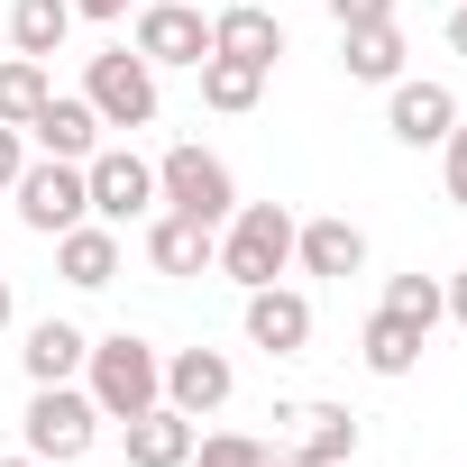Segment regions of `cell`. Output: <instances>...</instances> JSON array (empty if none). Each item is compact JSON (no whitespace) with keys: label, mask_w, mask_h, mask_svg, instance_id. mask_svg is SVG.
<instances>
[{"label":"cell","mask_w":467,"mask_h":467,"mask_svg":"<svg viewBox=\"0 0 467 467\" xmlns=\"http://www.w3.org/2000/svg\"><path fill=\"white\" fill-rule=\"evenodd\" d=\"M239 294H257V285H285L294 275V211L285 202H239L220 220V257H211Z\"/></svg>","instance_id":"1"},{"label":"cell","mask_w":467,"mask_h":467,"mask_svg":"<svg viewBox=\"0 0 467 467\" xmlns=\"http://www.w3.org/2000/svg\"><path fill=\"white\" fill-rule=\"evenodd\" d=\"M83 385H92L101 421H138L147 403H165V348H156V339H138V330H110V339H92Z\"/></svg>","instance_id":"2"},{"label":"cell","mask_w":467,"mask_h":467,"mask_svg":"<svg viewBox=\"0 0 467 467\" xmlns=\"http://www.w3.org/2000/svg\"><path fill=\"white\" fill-rule=\"evenodd\" d=\"M28 458H56V467H74L92 440H101V403H92V385L74 376V385H37L28 394Z\"/></svg>","instance_id":"3"},{"label":"cell","mask_w":467,"mask_h":467,"mask_svg":"<svg viewBox=\"0 0 467 467\" xmlns=\"http://www.w3.org/2000/svg\"><path fill=\"white\" fill-rule=\"evenodd\" d=\"M10 202H19V229H37V239H65L74 220H92V183L65 156H28L19 183H10Z\"/></svg>","instance_id":"4"},{"label":"cell","mask_w":467,"mask_h":467,"mask_svg":"<svg viewBox=\"0 0 467 467\" xmlns=\"http://www.w3.org/2000/svg\"><path fill=\"white\" fill-rule=\"evenodd\" d=\"M156 202L220 229L229 211H239V183H229V165H220L211 147H165V156H156Z\"/></svg>","instance_id":"5"},{"label":"cell","mask_w":467,"mask_h":467,"mask_svg":"<svg viewBox=\"0 0 467 467\" xmlns=\"http://www.w3.org/2000/svg\"><path fill=\"white\" fill-rule=\"evenodd\" d=\"M83 101L101 110V129H147L156 119V65L138 47H110L83 65Z\"/></svg>","instance_id":"6"},{"label":"cell","mask_w":467,"mask_h":467,"mask_svg":"<svg viewBox=\"0 0 467 467\" xmlns=\"http://www.w3.org/2000/svg\"><path fill=\"white\" fill-rule=\"evenodd\" d=\"M83 183H92V220H110V229L165 211V202H156V165H147L138 147H92V156H83Z\"/></svg>","instance_id":"7"},{"label":"cell","mask_w":467,"mask_h":467,"mask_svg":"<svg viewBox=\"0 0 467 467\" xmlns=\"http://www.w3.org/2000/svg\"><path fill=\"white\" fill-rule=\"evenodd\" d=\"M156 74L165 65H202L211 56V10L202 0H138V37H129Z\"/></svg>","instance_id":"8"},{"label":"cell","mask_w":467,"mask_h":467,"mask_svg":"<svg viewBox=\"0 0 467 467\" xmlns=\"http://www.w3.org/2000/svg\"><path fill=\"white\" fill-rule=\"evenodd\" d=\"M385 129H394L403 147H440V138L458 129V92L431 83V74H394V83H385Z\"/></svg>","instance_id":"9"},{"label":"cell","mask_w":467,"mask_h":467,"mask_svg":"<svg viewBox=\"0 0 467 467\" xmlns=\"http://www.w3.org/2000/svg\"><path fill=\"white\" fill-rule=\"evenodd\" d=\"M275 421H294V467H358V440H367V421L348 412V403H294V412H275Z\"/></svg>","instance_id":"10"},{"label":"cell","mask_w":467,"mask_h":467,"mask_svg":"<svg viewBox=\"0 0 467 467\" xmlns=\"http://www.w3.org/2000/svg\"><path fill=\"white\" fill-rule=\"evenodd\" d=\"M229 394H239V367H229L220 348H174V358H165V403H174V412L211 421Z\"/></svg>","instance_id":"11"},{"label":"cell","mask_w":467,"mask_h":467,"mask_svg":"<svg viewBox=\"0 0 467 467\" xmlns=\"http://www.w3.org/2000/svg\"><path fill=\"white\" fill-rule=\"evenodd\" d=\"M248 348H266V358H303V348H312V294H294V285H257V294H248Z\"/></svg>","instance_id":"12"},{"label":"cell","mask_w":467,"mask_h":467,"mask_svg":"<svg viewBox=\"0 0 467 467\" xmlns=\"http://www.w3.org/2000/svg\"><path fill=\"white\" fill-rule=\"evenodd\" d=\"M211 56H239V65L275 74V56H285V10H257V0L211 10Z\"/></svg>","instance_id":"13"},{"label":"cell","mask_w":467,"mask_h":467,"mask_svg":"<svg viewBox=\"0 0 467 467\" xmlns=\"http://www.w3.org/2000/svg\"><path fill=\"white\" fill-rule=\"evenodd\" d=\"M294 266L321 275V285L367 275V229H358V220H294Z\"/></svg>","instance_id":"14"},{"label":"cell","mask_w":467,"mask_h":467,"mask_svg":"<svg viewBox=\"0 0 467 467\" xmlns=\"http://www.w3.org/2000/svg\"><path fill=\"white\" fill-rule=\"evenodd\" d=\"M28 147H37V156L83 165V156L101 147V110H92L83 92H47V101H37V119H28Z\"/></svg>","instance_id":"15"},{"label":"cell","mask_w":467,"mask_h":467,"mask_svg":"<svg viewBox=\"0 0 467 467\" xmlns=\"http://www.w3.org/2000/svg\"><path fill=\"white\" fill-rule=\"evenodd\" d=\"M119 440H129V467H192L202 421H192V412H174V403H147L138 421H119Z\"/></svg>","instance_id":"16"},{"label":"cell","mask_w":467,"mask_h":467,"mask_svg":"<svg viewBox=\"0 0 467 467\" xmlns=\"http://www.w3.org/2000/svg\"><path fill=\"white\" fill-rule=\"evenodd\" d=\"M211 257H220V229H211V220L147 211V266H156V275H202Z\"/></svg>","instance_id":"17"},{"label":"cell","mask_w":467,"mask_h":467,"mask_svg":"<svg viewBox=\"0 0 467 467\" xmlns=\"http://www.w3.org/2000/svg\"><path fill=\"white\" fill-rule=\"evenodd\" d=\"M56 275H65L74 294H101V285L119 275V229H110V220H74L65 239H56Z\"/></svg>","instance_id":"18"},{"label":"cell","mask_w":467,"mask_h":467,"mask_svg":"<svg viewBox=\"0 0 467 467\" xmlns=\"http://www.w3.org/2000/svg\"><path fill=\"white\" fill-rule=\"evenodd\" d=\"M83 358H92V339H83L74 321H37V330H28V348H19L28 385H74V376H83Z\"/></svg>","instance_id":"19"},{"label":"cell","mask_w":467,"mask_h":467,"mask_svg":"<svg viewBox=\"0 0 467 467\" xmlns=\"http://www.w3.org/2000/svg\"><path fill=\"white\" fill-rule=\"evenodd\" d=\"M339 65H348V83H394V74H403V28H394V19L339 28Z\"/></svg>","instance_id":"20"},{"label":"cell","mask_w":467,"mask_h":467,"mask_svg":"<svg viewBox=\"0 0 467 467\" xmlns=\"http://www.w3.org/2000/svg\"><path fill=\"white\" fill-rule=\"evenodd\" d=\"M0 19H10V56H37V65H47V56L74 37V0H10Z\"/></svg>","instance_id":"21"},{"label":"cell","mask_w":467,"mask_h":467,"mask_svg":"<svg viewBox=\"0 0 467 467\" xmlns=\"http://www.w3.org/2000/svg\"><path fill=\"white\" fill-rule=\"evenodd\" d=\"M192 74H202V110H220V119H239V110H257V101H266V74H257V65H239V56H202Z\"/></svg>","instance_id":"22"},{"label":"cell","mask_w":467,"mask_h":467,"mask_svg":"<svg viewBox=\"0 0 467 467\" xmlns=\"http://www.w3.org/2000/svg\"><path fill=\"white\" fill-rule=\"evenodd\" d=\"M421 339H431V330H412V321L376 312V321L358 330V358H367V376H412V367H421Z\"/></svg>","instance_id":"23"},{"label":"cell","mask_w":467,"mask_h":467,"mask_svg":"<svg viewBox=\"0 0 467 467\" xmlns=\"http://www.w3.org/2000/svg\"><path fill=\"white\" fill-rule=\"evenodd\" d=\"M47 92H56V74L37 56H0V129H28Z\"/></svg>","instance_id":"24"},{"label":"cell","mask_w":467,"mask_h":467,"mask_svg":"<svg viewBox=\"0 0 467 467\" xmlns=\"http://www.w3.org/2000/svg\"><path fill=\"white\" fill-rule=\"evenodd\" d=\"M376 312H394V321H412V330H440L449 321V294H440V275H385V303Z\"/></svg>","instance_id":"25"},{"label":"cell","mask_w":467,"mask_h":467,"mask_svg":"<svg viewBox=\"0 0 467 467\" xmlns=\"http://www.w3.org/2000/svg\"><path fill=\"white\" fill-rule=\"evenodd\" d=\"M192 458L202 467H294L275 440H248V431H211V440H192Z\"/></svg>","instance_id":"26"},{"label":"cell","mask_w":467,"mask_h":467,"mask_svg":"<svg viewBox=\"0 0 467 467\" xmlns=\"http://www.w3.org/2000/svg\"><path fill=\"white\" fill-rule=\"evenodd\" d=\"M440 183H449V202L467 211V110H458V129L440 138Z\"/></svg>","instance_id":"27"},{"label":"cell","mask_w":467,"mask_h":467,"mask_svg":"<svg viewBox=\"0 0 467 467\" xmlns=\"http://www.w3.org/2000/svg\"><path fill=\"white\" fill-rule=\"evenodd\" d=\"M339 28H367V19H394V0H330Z\"/></svg>","instance_id":"28"},{"label":"cell","mask_w":467,"mask_h":467,"mask_svg":"<svg viewBox=\"0 0 467 467\" xmlns=\"http://www.w3.org/2000/svg\"><path fill=\"white\" fill-rule=\"evenodd\" d=\"M19 165H28V129H0V192L19 183Z\"/></svg>","instance_id":"29"},{"label":"cell","mask_w":467,"mask_h":467,"mask_svg":"<svg viewBox=\"0 0 467 467\" xmlns=\"http://www.w3.org/2000/svg\"><path fill=\"white\" fill-rule=\"evenodd\" d=\"M138 0H74V19H129Z\"/></svg>","instance_id":"30"},{"label":"cell","mask_w":467,"mask_h":467,"mask_svg":"<svg viewBox=\"0 0 467 467\" xmlns=\"http://www.w3.org/2000/svg\"><path fill=\"white\" fill-rule=\"evenodd\" d=\"M440 294H449V321H458V330H467V266H458V275H449V285H440Z\"/></svg>","instance_id":"31"},{"label":"cell","mask_w":467,"mask_h":467,"mask_svg":"<svg viewBox=\"0 0 467 467\" xmlns=\"http://www.w3.org/2000/svg\"><path fill=\"white\" fill-rule=\"evenodd\" d=\"M449 47L467 56V0H449Z\"/></svg>","instance_id":"32"},{"label":"cell","mask_w":467,"mask_h":467,"mask_svg":"<svg viewBox=\"0 0 467 467\" xmlns=\"http://www.w3.org/2000/svg\"><path fill=\"white\" fill-rule=\"evenodd\" d=\"M19 321V294H10V275H0V330H10Z\"/></svg>","instance_id":"33"},{"label":"cell","mask_w":467,"mask_h":467,"mask_svg":"<svg viewBox=\"0 0 467 467\" xmlns=\"http://www.w3.org/2000/svg\"><path fill=\"white\" fill-rule=\"evenodd\" d=\"M0 467H56V458H28V449H19V458H0Z\"/></svg>","instance_id":"34"},{"label":"cell","mask_w":467,"mask_h":467,"mask_svg":"<svg viewBox=\"0 0 467 467\" xmlns=\"http://www.w3.org/2000/svg\"><path fill=\"white\" fill-rule=\"evenodd\" d=\"M0 47H10V19H0Z\"/></svg>","instance_id":"35"},{"label":"cell","mask_w":467,"mask_h":467,"mask_svg":"<svg viewBox=\"0 0 467 467\" xmlns=\"http://www.w3.org/2000/svg\"><path fill=\"white\" fill-rule=\"evenodd\" d=\"M257 10H285V0H257Z\"/></svg>","instance_id":"36"}]
</instances>
